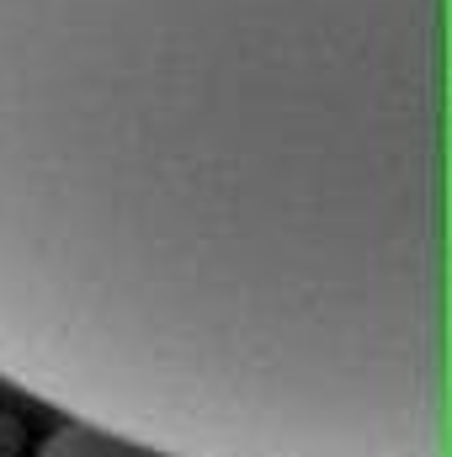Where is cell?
Listing matches in <instances>:
<instances>
[{
	"instance_id": "cell-1",
	"label": "cell",
	"mask_w": 452,
	"mask_h": 457,
	"mask_svg": "<svg viewBox=\"0 0 452 457\" xmlns=\"http://www.w3.org/2000/svg\"><path fill=\"white\" fill-rule=\"evenodd\" d=\"M38 457H176V453H160V447H144L133 436H117L107 426H91V420H64Z\"/></svg>"
}]
</instances>
